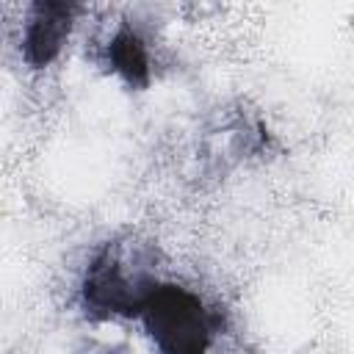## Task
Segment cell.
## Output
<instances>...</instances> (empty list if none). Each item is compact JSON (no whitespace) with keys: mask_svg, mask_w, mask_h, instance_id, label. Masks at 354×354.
Wrapping results in <instances>:
<instances>
[{"mask_svg":"<svg viewBox=\"0 0 354 354\" xmlns=\"http://www.w3.org/2000/svg\"><path fill=\"white\" fill-rule=\"evenodd\" d=\"M141 315L160 354H205L213 337V321L199 296L177 285H152Z\"/></svg>","mask_w":354,"mask_h":354,"instance_id":"cell-1","label":"cell"},{"mask_svg":"<svg viewBox=\"0 0 354 354\" xmlns=\"http://www.w3.org/2000/svg\"><path fill=\"white\" fill-rule=\"evenodd\" d=\"M149 290H152V285H144L141 279H130L122 271L116 257L102 254V257L94 260V266L86 274L83 299H86V307L91 313L130 315V313H141Z\"/></svg>","mask_w":354,"mask_h":354,"instance_id":"cell-2","label":"cell"},{"mask_svg":"<svg viewBox=\"0 0 354 354\" xmlns=\"http://www.w3.org/2000/svg\"><path fill=\"white\" fill-rule=\"evenodd\" d=\"M75 8L66 3H36L25 25V58L33 66L53 61L69 36Z\"/></svg>","mask_w":354,"mask_h":354,"instance_id":"cell-3","label":"cell"},{"mask_svg":"<svg viewBox=\"0 0 354 354\" xmlns=\"http://www.w3.org/2000/svg\"><path fill=\"white\" fill-rule=\"evenodd\" d=\"M111 64L113 69L130 83V86H147L149 80V58H147V47L144 41L136 36V30L122 28L108 47Z\"/></svg>","mask_w":354,"mask_h":354,"instance_id":"cell-4","label":"cell"}]
</instances>
